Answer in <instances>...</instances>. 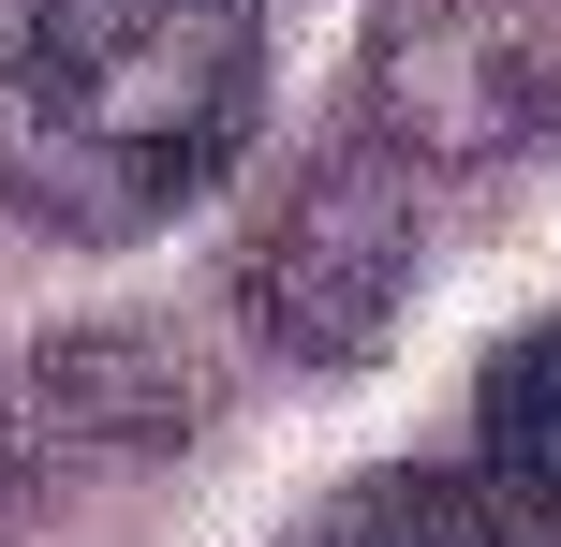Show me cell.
<instances>
[{
	"label": "cell",
	"mask_w": 561,
	"mask_h": 547,
	"mask_svg": "<svg viewBox=\"0 0 561 547\" xmlns=\"http://www.w3.org/2000/svg\"><path fill=\"white\" fill-rule=\"evenodd\" d=\"M252 0H30L0 45V207L45 237H148L252 148Z\"/></svg>",
	"instance_id": "cell-1"
},
{
	"label": "cell",
	"mask_w": 561,
	"mask_h": 547,
	"mask_svg": "<svg viewBox=\"0 0 561 547\" xmlns=\"http://www.w3.org/2000/svg\"><path fill=\"white\" fill-rule=\"evenodd\" d=\"M414 193H428V178L355 118V134L252 223V252H237L252 341L296 355V371H369L385 326H399V296H414Z\"/></svg>",
	"instance_id": "cell-2"
},
{
	"label": "cell",
	"mask_w": 561,
	"mask_h": 547,
	"mask_svg": "<svg viewBox=\"0 0 561 547\" xmlns=\"http://www.w3.org/2000/svg\"><path fill=\"white\" fill-rule=\"evenodd\" d=\"M355 118L414 178L517 163L533 134H561V0H369Z\"/></svg>",
	"instance_id": "cell-3"
},
{
	"label": "cell",
	"mask_w": 561,
	"mask_h": 547,
	"mask_svg": "<svg viewBox=\"0 0 561 547\" xmlns=\"http://www.w3.org/2000/svg\"><path fill=\"white\" fill-rule=\"evenodd\" d=\"M193 430V371H178L148 326H104V341H45L0 371V503H45L104 459H163Z\"/></svg>",
	"instance_id": "cell-4"
},
{
	"label": "cell",
	"mask_w": 561,
	"mask_h": 547,
	"mask_svg": "<svg viewBox=\"0 0 561 547\" xmlns=\"http://www.w3.org/2000/svg\"><path fill=\"white\" fill-rule=\"evenodd\" d=\"M280 547H533V533H517V503L473 489V474H355V489H325Z\"/></svg>",
	"instance_id": "cell-5"
},
{
	"label": "cell",
	"mask_w": 561,
	"mask_h": 547,
	"mask_svg": "<svg viewBox=\"0 0 561 547\" xmlns=\"http://www.w3.org/2000/svg\"><path fill=\"white\" fill-rule=\"evenodd\" d=\"M473 459L517 518H561V326H533L473 371Z\"/></svg>",
	"instance_id": "cell-6"
}]
</instances>
